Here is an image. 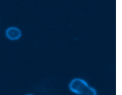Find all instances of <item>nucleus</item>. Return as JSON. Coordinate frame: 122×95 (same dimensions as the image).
Wrapping results in <instances>:
<instances>
[{
    "label": "nucleus",
    "instance_id": "obj_1",
    "mask_svg": "<svg viewBox=\"0 0 122 95\" xmlns=\"http://www.w3.org/2000/svg\"><path fill=\"white\" fill-rule=\"evenodd\" d=\"M89 86L88 83L81 78H75L69 84V89L72 92L79 94Z\"/></svg>",
    "mask_w": 122,
    "mask_h": 95
},
{
    "label": "nucleus",
    "instance_id": "obj_2",
    "mask_svg": "<svg viewBox=\"0 0 122 95\" xmlns=\"http://www.w3.org/2000/svg\"><path fill=\"white\" fill-rule=\"evenodd\" d=\"M6 37L11 40H17L21 37V32L19 28L15 27H11L7 28L5 32Z\"/></svg>",
    "mask_w": 122,
    "mask_h": 95
},
{
    "label": "nucleus",
    "instance_id": "obj_3",
    "mask_svg": "<svg viewBox=\"0 0 122 95\" xmlns=\"http://www.w3.org/2000/svg\"><path fill=\"white\" fill-rule=\"evenodd\" d=\"M77 95H97V93L95 89L89 86L86 89L80 93L77 94Z\"/></svg>",
    "mask_w": 122,
    "mask_h": 95
},
{
    "label": "nucleus",
    "instance_id": "obj_4",
    "mask_svg": "<svg viewBox=\"0 0 122 95\" xmlns=\"http://www.w3.org/2000/svg\"><path fill=\"white\" fill-rule=\"evenodd\" d=\"M32 95V94H27V95Z\"/></svg>",
    "mask_w": 122,
    "mask_h": 95
}]
</instances>
